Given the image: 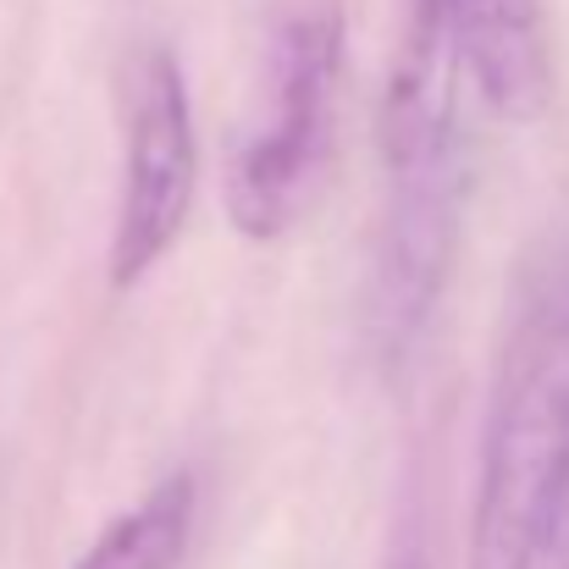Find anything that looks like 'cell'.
Masks as SVG:
<instances>
[{
    "label": "cell",
    "instance_id": "cell-4",
    "mask_svg": "<svg viewBox=\"0 0 569 569\" xmlns=\"http://www.w3.org/2000/svg\"><path fill=\"white\" fill-rule=\"evenodd\" d=\"M199 183V144H193L189 83L172 50H150L133 83V117H128V189L122 216L111 232V288H139L167 249L178 243L193 210Z\"/></svg>",
    "mask_w": 569,
    "mask_h": 569
},
{
    "label": "cell",
    "instance_id": "cell-8",
    "mask_svg": "<svg viewBox=\"0 0 569 569\" xmlns=\"http://www.w3.org/2000/svg\"><path fill=\"white\" fill-rule=\"evenodd\" d=\"M392 569H431V565H426L420 553H398V559H392Z\"/></svg>",
    "mask_w": 569,
    "mask_h": 569
},
{
    "label": "cell",
    "instance_id": "cell-3",
    "mask_svg": "<svg viewBox=\"0 0 569 569\" xmlns=\"http://www.w3.org/2000/svg\"><path fill=\"white\" fill-rule=\"evenodd\" d=\"M343 67V17L299 11L271 50V100L266 128L243 139L227 161V216L243 238H277L293 227L316 189L327 156L332 83Z\"/></svg>",
    "mask_w": 569,
    "mask_h": 569
},
{
    "label": "cell",
    "instance_id": "cell-6",
    "mask_svg": "<svg viewBox=\"0 0 569 569\" xmlns=\"http://www.w3.org/2000/svg\"><path fill=\"white\" fill-rule=\"evenodd\" d=\"M193 531V476L178 470L156 481L128 515H117L78 569H183Z\"/></svg>",
    "mask_w": 569,
    "mask_h": 569
},
{
    "label": "cell",
    "instance_id": "cell-5",
    "mask_svg": "<svg viewBox=\"0 0 569 569\" xmlns=\"http://www.w3.org/2000/svg\"><path fill=\"white\" fill-rule=\"evenodd\" d=\"M431 6L465 67V83H476V94L498 117L537 122L553 94L542 0H431Z\"/></svg>",
    "mask_w": 569,
    "mask_h": 569
},
{
    "label": "cell",
    "instance_id": "cell-2",
    "mask_svg": "<svg viewBox=\"0 0 569 569\" xmlns=\"http://www.w3.org/2000/svg\"><path fill=\"white\" fill-rule=\"evenodd\" d=\"M569 459V266L531 299L492 398L476 487V569H531L542 503Z\"/></svg>",
    "mask_w": 569,
    "mask_h": 569
},
{
    "label": "cell",
    "instance_id": "cell-1",
    "mask_svg": "<svg viewBox=\"0 0 569 569\" xmlns=\"http://www.w3.org/2000/svg\"><path fill=\"white\" fill-rule=\"evenodd\" d=\"M459 94H465V67L442 33V17L431 11V0H415L381 133L392 193L371 277V338L387 360H398L420 338L442 293V277L453 266L459 210L470 183Z\"/></svg>",
    "mask_w": 569,
    "mask_h": 569
},
{
    "label": "cell",
    "instance_id": "cell-7",
    "mask_svg": "<svg viewBox=\"0 0 569 569\" xmlns=\"http://www.w3.org/2000/svg\"><path fill=\"white\" fill-rule=\"evenodd\" d=\"M531 569H569V459L542 503V520H537V553Z\"/></svg>",
    "mask_w": 569,
    "mask_h": 569
}]
</instances>
